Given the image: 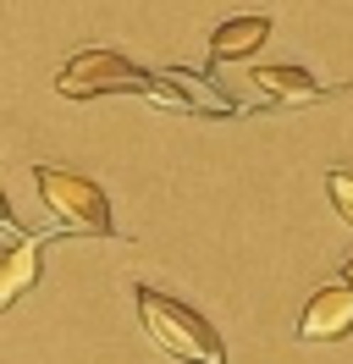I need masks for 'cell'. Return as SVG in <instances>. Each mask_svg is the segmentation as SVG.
<instances>
[{
    "label": "cell",
    "mask_w": 353,
    "mask_h": 364,
    "mask_svg": "<svg viewBox=\"0 0 353 364\" xmlns=\"http://www.w3.org/2000/svg\"><path fill=\"white\" fill-rule=\"evenodd\" d=\"M270 39V17L265 11H248V17H232V23H221L210 33V61H243V55H254V50Z\"/></svg>",
    "instance_id": "5b68a950"
},
{
    "label": "cell",
    "mask_w": 353,
    "mask_h": 364,
    "mask_svg": "<svg viewBox=\"0 0 353 364\" xmlns=\"http://www.w3.org/2000/svg\"><path fill=\"white\" fill-rule=\"evenodd\" d=\"M132 304H138L144 337H149L166 359H176V364H226V342H221V331L199 315V309L154 293V287H132Z\"/></svg>",
    "instance_id": "6da1fadb"
},
{
    "label": "cell",
    "mask_w": 353,
    "mask_h": 364,
    "mask_svg": "<svg viewBox=\"0 0 353 364\" xmlns=\"http://www.w3.org/2000/svg\"><path fill=\"white\" fill-rule=\"evenodd\" d=\"M39 254H44L39 237H17V243H11L6 265H0V309H11V304L39 282Z\"/></svg>",
    "instance_id": "52a82bcc"
},
{
    "label": "cell",
    "mask_w": 353,
    "mask_h": 364,
    "mask_svg": "<svg viewBox=\"0 0 353 364\" xmlns=\"http://www.w3.org/2000/svg\"><path fill=\"white\" fill-rule=\"evenodd\" d=\"M326 193H331V205H337V215L353 227V171H331V177H326Z\"/></svg>",
    "instance_id": "ba28073f"
},
{
    "label": "cell",
    "mask_w": 353,
    "mask_h": 364,
    "mask_svg": "<svg viewBox=\"0 0 353 364\" xmlns=\"http://www.w3.org/2000/svg\"><path fill=\"white\" fill-rule=\"evenodd\" d=\"M56 94L61 100H94V94H144L154 105H182V111H199L194 100H182V83H166V77H149V72H138L127 55H116V50H78L72 61L61 67L56 77Z\"/></svg>",
    "instance_id": "7a4b0ae2"
},
{
    "label": "cell",
    "mask_w": 353,
    "mask_h": 364,
    "mask_svg": "<svg viewBox=\"0 0 353 364\" xmlns=\"http://www.w3.org/2000/svg\"><path fill=\"white\" fill-rule=\"evenodd\" d=\"M33 188H39L44 210L56 215V227L66 232H88V237H122L110 227V199L100 182L78 177L66 166H33Z\"/></svg>",
    "instance_id": "3957f363"
},
{
    "label": "cell",
    "mask_w": 353,
    "mask_h": 364,
    "mask_svg": "<svg viewBox=\"0 0 353 364\" xmlns=\"http://www.w3.org/2000/svg\"><path fill=\"white\" fill-rule=\"evenodd\" d=\"M342 282H348V287H353V259H348V265H342Z\"/></svg>",
    "instance_id": "9c48e42d"
},
{
    "label": "cell",
    "mask_w": 353,
    "mask_h": 364,
    "mask_svg": "<svg viewBox=\"0 0 353 364\" xmlns=\"http://www.w3.org/2000/svg\"><path fill=\"white\" fill-rule=\"evenodd\" d=\"M353 331V287H326L304 304V320H298V342H342Z\"/></svg>",
    "instance_id": "277c9868"
},
{
    "label": "cell",
    "mask_w": 353,
    "mask_h": 364,
    "mask_svg": "<svg viewBox=\"0 0 353 364\" xmlns=\"http://www.w3.org/2000/svg\"><path fill=\"white\" fill-rule=\"evenodd\" d=\"M254 89L265 100H276V105H315V100H326L331 89H320L304 67H254Z\"/></svg>",
    "instance_id": "8992f818"
}]
</instances>
